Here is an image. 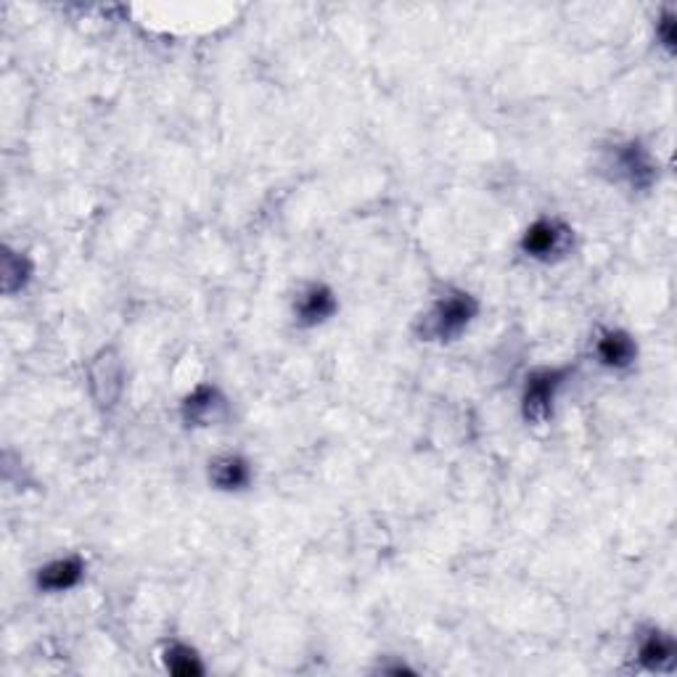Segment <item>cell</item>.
Here are the masks:
<instances>
[{
	"mask_svg": "<svg viewBox=\"0 0 677 677\" xmlns=\"http://www.w3.org/2000/svg\"><path fill=\"white\" fill-rule=\"evenodd\" d=\"M479 315V300L469 291L452 289L448 294H442L439 300L431 304L429 310L421 315V334L426 342H456L471 329V323Z\"/></svg>",
	"mask_w": 677,
	"mask_h": 677,
	"instance_id": "1",
	"label": "cell"
},
{
	"mask_svg": "<svg viewBox=\"0 0 677 677\" xmlns=\"http://www.w3.org/2000/svg\"><path fill=\"white\" fill-rule=\"evenodd\" d=\"M572 368H534L521 387V418L530 426H545L553 418L559 392L564 389Z\"/></svg>",
	"mask_w": 677,
	"mask_h": 677,
	"instance_id": "2",
	"label": "cell"
},
{
	"mask_svg": "<svg viewBox=\"0 0 677 677\" xmlns=\"http://www.w3.org/2000/svg\"><path fill=\"white\" fill-rule=\"evenodd\" d=\"M574 230L559 218H540L521 233L519 249L534 262H559L572 254Z\"/></svg>",
	"mask_w": 677,
	"mask_h": 677,
	"instance_id": "3",
	"label": "cell"
},
{
	"mask_svg": "<svg viewBox=\"0 0 677 677\" xmlns=\"http://www.w3.org/2000/svg\"><path fill=\"white\" fill-rule=\"evenodd\" d=\"M608 167L629 191H652L654 183L659 180V165L640 140H627L614 148Z\"/></svg>",
	"mask_w": 677,
	"mask_h": 677,
	"instance_id": "4",
	"label": "cell"
},
{
	"mask_svg": "<svg viewBox=\"0 0 677 677\" xmlns=\"http://www.w3.org/2000/svg\"><path fill=\"white\" fill-rule=\"evenodd\" d=\"M222 416H226V397L212 384H199L180 403L183 424L194 426V429H207V426L218 424Z\"/></svg>",
	"mask_w": 677,
	"mask_h": 677,
	"instance_id": "5",
	"label": "cell"
},
{
	"mask_svg": "<svg viewBox=\"0 0 677 677\" xmlns=\"http://www.w3.org/2000/svg\"><path fill=\"white\" fill-rule=\"evenodd\" d=\"M338 310L336 291L326 283H310L304 287L294 300V321L302 329H315L329 323Z\"/></svg>",
	"mask_w": 677,
	"mask_h": 677,
	"instance_id": "6",
	"label": "cell"
},
{
	"mask_svg": "<svg viewBox=\"0 0 677 677\" xmlns=\"http://www.w3.org/2000/svg\"><path fill=\"white\" fill-rule=\"evenodd\" d=\"M595 361L608 371H627L638 361V342L622 329H604L593 344Z\"/></svg>",
	"mask_w": 677,
	"mask_h": 677,
	"instance_id": "7",
	"label": "cell"
},
{
	"mask_svg": "<svg viewBox=\"0 0 677 677\" xmlns=\"http://www.w3.org/2000/svg\"><path fill=\"white\" fill-rule=\"evenodd\" d=\"M85 577V561L80 556L53 559L43 569H38V587L43 593H66L74 591Z\"/></svg>",
	"mask_w": 677,
	"mask_h": 677,
	"instance_id": "8",
	"label": "cell"
},
{
	"mask_svg": "<svg viewBox=\"0 0 677 677\" xmlns=\"http://www.w3.org/2000/svg\"><path fill=\"white\" fill-rule=\"evenodd\" d=\"M677 662V643L662 629H648L638 643V665L648 673H673Z\"/></svg>",
	"mask_w": 677,
	"mask_h": 677,
	"instance_id": "9",
	"label": "cell"
},
{
	"mask_svg": "<svg viewBox=\"0 0 677 677\" xmlns=\"http://www.w3.org/2000/svg\"><path fill=\"white\" fill-rule=\"evenodd\" d=\"M252 464L243 456H236V452H228V456L215 458L212 464H209V482L220 492L247 490V487L252 485Z\"/></svg>",
	"mask_w": 677,
	"mask_h": 677,
	"instance_id": "10",
	"label": "cell"
},
{
	"mask_svg": "<svg viewBox=\"0 0 677 677\" xmlns=\"http://www.w3.org/2000/svg\"><path fill=\"white\" fill-rule=\"evenodd\" d=\"M32 273H35V265L24 252H13V249H6L3 262H0V281H3L6 294H19V291L27 289V283L32 281Z\"/></svg>",
	"mask_w": 677,
	"mask_h": 677,
	"instance_id": "11",
	"label": "cell"
},
{
	"mask_svg": "<svg viewBox=\"0 0 677 677\" xmlns=\"http://www.w3.org/2000/svg\"><path fill=\"white\" fill-rule=\"evenodd\" d=\"M162 662H165V669L169 675L178 677H201L207 673L199 652L186 646V643H169L165 652H162Z\"/></svg>",
	"mask_w": 677,
	"mask_h": 677,
	"instance_id": "12",
	"label": "cell"
},
{
	"mask_svg": "<svg viewBox=\"0 0 677 677\" xmlns=\"http://www.w3.org/2000/svg\"><path fill=\"white\" fill-rule=\"evenodd\" d=\"M677 22V17H675V11H662L659 17H656V43L662 45V49H665L669 56H673L675 53V38H677V30H675V24Z\"/></svg>",
	"mask_w": 677,
	"mask_h": 677,
	"instance_id": "13",
	"label": "cell"
}]
</instances>
